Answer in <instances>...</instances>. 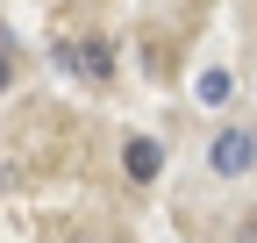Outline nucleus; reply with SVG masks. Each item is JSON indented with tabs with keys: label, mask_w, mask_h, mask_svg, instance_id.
Returning <instances> with one entry per match:
<instances>
[{
	"label": "nucleus",
	"mask_w": 257,
	"mask_h": 243,
	"mask_svg": "<svg viewBox=\"0 0 257 243\" xmlns=\"http://www.w3.org/2000/svg\"><path fill=\"white\" fill-rule=\"evenodd\" d=\"M250 165H257V136H250V129H221V136L207 143V172H214V179H243Z\"/></svg>",
	"instance_id": "nucleus-1"
},
{
	"label": "nucleus",
	"mask_w": 257,
	"mask_h": 243,
	"mask_svg": "<svg viewBox=\"0 0 257 243\" xmlns=\"http://www.w3.org/2000/svg\"><path fill=\"white\" fill-rule=\"evenodd\" d=\"M121 172L136 179V186H150V179L165 172V143H157V136H128L121 143Z\"/></svg>",
	"instance_id": "nucleus-2"
},
{
	"label": "nucleus",
	"mask_w": 257,
	"mask_h": 243,
	"mask_svg": "<svg viewBox=\"0 0 257 243\" xmlns=\"http://www.w3.org/2000/svg\"><path fill=\"white\" fill-rule=\"evenodd\" d=\"M79 79H114V43L86 36V43H79Z\"/></svg>",
	"instance_id": "nucleus-3"
},
{
	"label": "nucleus",
	"mask_w": 257,
	"mask_h": 243,
	"mask_svg": "<svg viewBox=\"0 0 257 243\" xmlns=\"http://www.w3.org/2000/svg\"><path fill=\"white\" fill-rule=\"evenodd\" d=\"M193 93H200L207 107H221V100H229V93H236V79H229V72H221V65H214V72H200V86H193Z\"/></svg>",
	"instance_id": "nucleus-4"
},
{
	"label": "nucleus",
	"mask_w": 257,
	"mask_h": 243,
	"mask_svg": "<svg viewBox=\"0 0 257 243\" xmlns=\"http://www.w3.org/2000/svg\"><path fill=\"white\" fill-rule=\"evenodd\" d=\"M243 243H257V222H243Z\"/></svg>",
	"instance_id": "nucleus-5"
}]
</instances>
